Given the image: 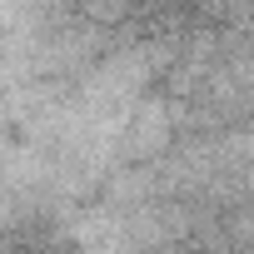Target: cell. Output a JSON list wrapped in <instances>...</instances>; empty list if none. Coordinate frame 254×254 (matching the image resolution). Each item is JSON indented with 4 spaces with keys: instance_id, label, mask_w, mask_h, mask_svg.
<instances>
[{
    "instance_id": "obj_1",
    "label": "cell",
    "mask_w": 254,
    "mask_h": 254,
    "mask_svg": "<svg viewBox=\"0 0 254 254\" xmlns=\"http://www.w3.org/2000/svg\"><path fill=\"white\" fill-rule=\"evenodd\" d=\"M125 0H90V15H115Z\"/></svg>"
},
{
    "instance_id": "obj_2",
    "label": "cell",
    "mask_w": 254,
    "mask_h": 254,
    "mask_svg": "<svg viewBox=\"0 0 254 254\" xmlns=\"http://www.w3.org/2000/svg\"><path fill=\"white\" fill-rule=\"evenodd\" d=\"M175 5H185V0H145V10H175Z\"/></svg>"
}]
</instances>
